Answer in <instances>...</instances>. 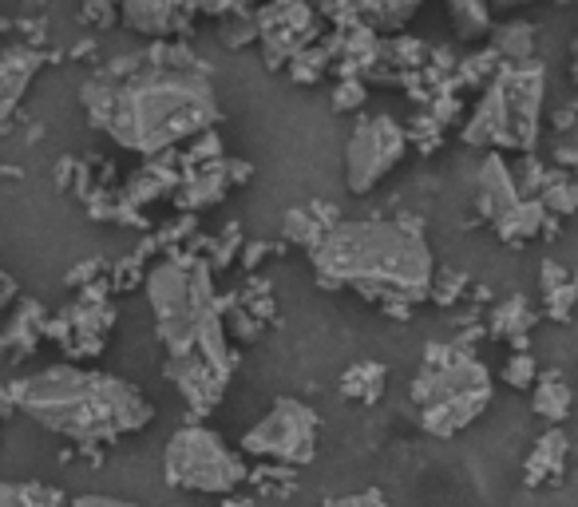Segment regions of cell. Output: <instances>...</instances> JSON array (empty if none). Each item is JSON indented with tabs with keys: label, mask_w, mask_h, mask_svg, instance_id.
Returning a JSON list of instances; mask_svg holds the SVG:
<instances>
[{
	"label": "cell",
	"mask_w": 578,
	"mask_h": 507,
	"mask_svg": "<svg viewBox=\"0 0 578 507\" xmlns=\"http://www.w3.org/2000/svg\"><path fill=\"white\" fill-rule=\"evenodd\" d=\"M63 492L48 484H0V507H60Z\"/></svg>",
	"instance_id": "obj_19"
},
{
	"label": "cell",
	"mask_w": 578,
	"mask_h": 507,
	"mask_svg": "<svg viewBox=\"0 0 578 507\" xmlns=\"http://www.w3.org/2000/svg\"><path fill=\"white\" fill-rule=\"evenodd\" d=\"M444 4L460 41H484L492 32V4L487 0H444Z\"/></svg>",
	"instance_id": "obj_16"
},
{
	"label": "cell",
	"mask_w": 578,
	"mask_h": 507,
	"mask_svg": "<svg viewBox=\"0 0 578 507\" xmlns=\"http://www.w3.org/2000/svg\"><path fill=\"white\" fill-rule=\"evenodd\" d=\"M413 396L420 404V425L432 436H455L484 413L492 401V377L472 353L432 349V361L416 377Z\"/></svg>",
	"instance_id": "obj_5"
},
{
	"label": "cell",
	"mask_w": 578,
	"mask_h": 507,
	"mask_svg": "<svg viewBox=\"0 0 578 507\" xmlns=\"http://www.w3.org/2000/svg\"><path fill=\"white\" fill-rule=\"evenodd\" d=\"M24 4H32V0H24Z\"/></svg>",
	"instance_id": "obj_30"
},
{
	"label": "cell",
	"mask_w": 578,
	"mask_h": 507,
	"mask_svg": "<svg viewBox=\"0 0 578 507\" xmlns=\"http://www.w3.org/2000/svg\"><path fill=\"white\" fill-rule=\"evenodd\" d=\"M321 507H389V504H384L381 492H357V496L330 499V504H321Z\"/></svg>",
	"instance_id": "obj_22"
},
{
	"label": "cell",
	"mask_w": 578,
	"mask_h": 507,
	"mask_svg": "<svg viewBox=\"0 0 578 507\" xmlns=\"http://www.w3.org/2000/svg\"><path fill=\"white\" fill-rule=\"evenodd\" d=\"M570 278H575V286H578V269H575V274H570Z\"/></svg>",
	"instance_id": "obj_29"
},
{
	"label": "cell",
	"mask_w": 578,
	"mask_h": 507,
	"mask_svg": "<svg viewBox=\"0 0 578 507\" xmlns=\"http://www.w3.org/2000/svg\"><path fill=\"white\" fill-rule=\"evenodd\" d=\"M563 460H567V436L558 433V428H547V433L539 436L531 460H527V484H543V476L563 472Z\"/></svg>",
	"instance_id": "obj_14"
},
{
	"label": "cell",
	"mask_w": 578,
	"mask_h": 507,
	"mask_svg": "<svg viewBox=\"0 0 578 507\" xmlns=\"http://www.w3.org/2000/svg\"><path fill=\"white\" fill-rule=\"evenodd\" d=\"M166 480L183 492H203V496H230L242 480L246 464L242 456L222 440L218 433L203 425L178 428L166 445Z\"/></svg>",
	"instance_id": "obj_6"
},
{
	"label": "cell",
	"mask_w": 578,
	"mask_h": 507,
	"mask_svg": "<svg viewBox=\"0 0 578 507\" xmlns=\"http://www.w3.org/2000/svg\"><path fill=\"white\" fill-rule=\"evenodd\" d=\"M342 4L352 16H361L365 24H372V28H396V24H404L420 9L424 0H342Z\"/></svg>",
	"instance_id": "obj_13"
},
{
	"label": "cell",
	"mask_w": 578,
	"mask_h": 507,
	"mask_svg": "<svg viewBox=\"0 0 578 507\" xmlns=\"http://www.w3.org/2000/svg\"><path fill=\"white\" fill-rule=\"evenodd\" d=\"M16 408L63 440H115L131 436L151 425V401H147L131 381L95 369H76V365H53L41 373L24 377L16 389Z\"/></svg>",
	"instance_id": "obj_3"
},
{
	"label": "cell",
	"mask_w": 578,
	"mask_h": 507,
	"mask_svg": "<svg viewBox=\"0 0 578 507\" xmlns=\"http://www.w3.org/2000/svg\"><path fill=\"white\" fill-rule=\"evenodd\" d=\"M72 507H139L131 499H119V496H80Z\"/></svg>",
	"instance_id": "obj_24"
},
{
	"label": "cell",
	"mask_w": 578,
	"mask_h": 507,
	"mask_svg": "<svg viewBox=\"0 0 578 507\" xmlns=\"http://www.w3.org/2000/svg\"><path fill=\"white\" fill-rule=\"evenodd\" d=\"M313 36V9L305 0H281L274 12V24H266L269 56H293Z\"/></svg>",
	"instance_id": "obj_11"
},
{
	"label": "cell",
	"mask_w": 578,
	"mask_h": 507,
	"mask_svg": "<svg viewBox=\"0 0 578 507\" xmlns=\"http://www.w3.org/2000/svg\"><path fill=\"white\" fill-rule=\"evenodd\" d=\"M547 92V68L539 60L504 64L464 127V143L531 151L539 143V115Z\"/></svg>",
	"instance_id": "obj_4"
},
{
	"label": "cell",
	"mask_w": 578,
	"mask_h": 507,
	"mask_svg": "<svg viewBox=\"0 0 578 507\" xmlns=\"http://www.w3.org/2000/svg\"><path fill=\"white\" fill-rule=\"evenodd\" d=\"M4 293H9V281H4V274H0V298H4Z\"/></svg>",
	"instance_id": "obj_28"
},
{
	"label": "cell",
	"mask_w": 578,
	"mask_h": 507,
	"mask_svg": "<svg viewBox=\"0 0 578 507\" xmlns=\"http://www.w3.org/2000/svg\"><path fill=\"white\" fill-rule=\"evenodd\" d=\"M408 155V135L393 115H365L345 143V183L352 195H369L401 159Z\"/></svg>",
	"instance_id": "obj_7"
},
{
	"label": "cell",
	"mask_w": 578,
	"mask_h": 507,
	"mask_svg": "<svg viewBox=\"0 0 578 507\" xmlns=\"http://www.w3.org/2000/svg\"><path fill=\"white\" fill-rule=\"evenodd\" d=\"M555 159L563 166H570V171H578V151H567V147H563V151H555Z\"/></svg>",
	"instance_id": "obj_26"
},
{
	"label": "cell",
	"mask_w": 578,
	"mask_h": 507,
	"mask_svg": "<svg viewBox=\"0 0 578 507\" xmlns=\"http://www.w3.org/2000/svg\"><path fill=\"white\" fill-rule=\"evenodd\" d=\"M570 80L578 88V21H575V41H570Z\"/></svg>",
	"instance_id": "obj_25"
},
{
	"label": "cell",
	"mask_w": 578,
	"mask_h": 507,
	"mask_svg": "<svg viewBox=\"0 0 578 507\" xmlns=\"http://www.w3.org/2000/svg\"><path fill=\"white\" fill-rule=\"evenodd\" d=\"M310 262L325 286H349L384 306H416L432 298V250L413 222H342L313 242Z\"/></svg>",
	"instance_id": "obj_2"
},
{
	"label": "cell",
	"mask_w": 578,
	"mask_h": 507,
	"mask_svg": "<svg viewBox=\"0 0 578 507\" xmlns=\"http://www.w3.org/2000/svg\"><path fill=\"white\" fill-rule=\"evenodd\" d=\"M539 203H543L551 215H575L578 210V183L567 175V171H547V183H543Z\"/></svg>",
	"instance_id": "obj_18"
},
{
	"label": "cell",
	"mask_w": 578,
	"mask_h": 507,
	"mask_svg": "<svg viewBox=\"0 0 578 507\" xmlns=\"http://www.w3.org/2000/svg\"><path fill=\"white\" fill-rule=\"evenodd\" d=\"M242 448L262 460H281V464H310L317 452V413L310 404L281 396L258 425L242 436Z\"/></svg>",
	"instance_id": "obj_8"
},
{
	"label": "cell",
	"mask_w": 578,
	"mask_h": 507,
	"mask_svg": "<svg viewBox=\"0 0 578 507\" xmlns=\"http://www.w3.org/2000/svg\"><path fill=\"white\" fill-rule=\"evenodd\" d=\"M531 325H535V313H531L527 298H507L496 310V318H492V333H496V337H507L519 353H527L523 345H527V330H531Z\"/></svg>",
	"instance_id": "obj_15"
},
{
	"label": "cell",
	"mask_w": 578,
	"mask_h": 507,
	"mask_svg": "<svg viewBox=\"0 0 578 507\" xmlns=\"http://www.w3.org/2000/svg\"><path fill=\"white\" fill-rule=\"evenodd\" d=\"M492 53L504 64L535 60V24L507 21V24H499V28H492Z\"/></svg>",
	"instance_id": "obj_12"
},
{
	"label": "cell",
	"mask_w": 578,
	"mask_h": 507,
	"mask_svg": "<svg viewBox=\"0 0 578 507\" xmlns=\"http://www.w3.org/2000/svg\"><path fill=\"white\" fill-rule=\"evenodd\" d=\"M195 0H119L127 28L143 32V36H175L190 21Z\"/></svg>",
	"instance_id": "obj_9"
},
{
	"label": "cell",
	"mask_w": 578,
	"mask_h": 507,
	"mask_svg": "<svg viewBox=\"0 0 578 507\" xmlns=\"http://www.w3.org/2000/svg\"><path fill=\"white\" fill-rule=\"evenodd\" d=\"M570 389L567 381L558 373H543L535 381V413L543 416V420H551V428H558V420H567L570 413Z\"/></svg>",
	"instance_id": "obj_17"
},
{
	"label": "cell",
	"mask_w": 578,
	"mask_h": 507,
	"mask_svg": "<svg viewBox=\"0 0 578 507\" xmlns=\"http://www.w3.org/2000/svg\"><path fill=\"white\" fill-rule=\"evenodd\" d=\"M492 9H519V4H535V0H487Z\"/></svg>",
	"instance_id": "obj_27"
},
{
	"label": "cell",
	"mask_w": 578,
	"mask_h": 507,
	"mask_svg": "<svg viewBox=\"0 0 578 507\" xmlns=\"http://www.w3.org/2000/svg\"><path fill=\"white\" fill-rule=\"evenodd\" d=\"M246 4V0H195L198 12H207V16H230V12H238Z\"/></svg>",
	"instance_id": "obj_23"
},
{
	"label": "cell",
	"mask_w": 578,
	"mask_h": 507,
	"mask_svg": "<svg viewBox=\"0 0 578 507\" xmlns=\"http://www.w3.org/2000/svg\"><path fill=\"white\" fill-rule=\"evenodd\" d=\"M504 381L511 384V389H531V384L539 381V369H535V361H531V353H516V357L507 361Z\"/></svg>",
	"instance_id": "obj_21"
},
{
	"label": "cell",
	"mask_w": 578,
	"mask_h": 507,
	"mask_svg": "<svg viewBox=\"0 0 578 507\" xmlns=\"http://www.w3.org/2000/svg\"><path fill=\"white\" fill-rule=\"evenodd\" d=\"M88 124L135 155H159L195 139L222 107L210 76L190 64H124L83 83Z\"/></svg>",
	"instance_id": "obj_1"
},
{
	"label": "cell",
	"mask_w": 578,
	"mask_h": 507,
	"mask_svg": "<svg viewBox=\"0 0 578 507\" xmlns=\"http://www.w3.org/2000/svg\"><path fill=\"white\" fill-rule=\"evenodd\" d=\"M543 301H547V313L555 321H570V310H575V301H578L575 278L563 281V286H555V290H543Z\"/></svg>",
	"instance_id": "obj_20"
},
{
	"label": "cell",
	"mask_w": 578,
	"mask_h": 507,
	"mask_svg": "<svg viewBox=\"0 0 578 507\" xmlns=\"http://www.w3.org/2000/svg\"><path fill=\"white\" fill-rule=\"evenodd\" d=\"M479 210L487 215V222L496 227L499 218H507L511 210L523 203V187L516 183V175L507 171V163L499 155H487L484 171H479Z\"/></svg>",
	"instance_id": "obj_10"
}]
</instances>
